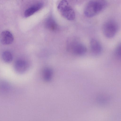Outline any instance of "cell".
Returning a JSON list of instances; mask_svg holds the SVG:
<instances>
[{"mask_svg": "<svg viewBox=\"0 0 121 121\" xmlns=\"http://www.w3.org/2000/svg\"><path fill=\"white\" fill-rule=\"evenodd\" d=\"M107 5V2L105 0H90L85 7L84 10V14L87 17H93L103 10Z\"/></svg>", "mask_w": 121, "mask_h": 121, "instance_id": "6da1fadb", "label": "cell"}, {"mask_svg": "<svg viewBox=\"0 0 121 121\" xmlns=\"http://www.w3.org/2000/svg\"><path fill=\"white\" fill-rule=\"evenodd\" d=\"M57 9L62 15L66 19L70 21L74 19V11L67 1H61L58 5Z\"/></svg>", "mask_w": 121, "mask_h": 121, "instance_id": "7a4b0ae2", "label": "cell"}, {"mask_svg": "<svg viewBox=\"0 0 121 121\" xmlns=\"http://www.w3.org/2000/svg\"><path fill=\"white\" fill-rule=\"evenodd\" d=\"M118 26L116 22L112 20H109L104 23L102 27L103 33L107 38L113 37L117 33Z\"/></svg>", "mask_w": 121, "mask_h": 121, "instance_id": "3957f363", "label": "cell"}, {"mask_svg": "<svg viewBox=\"0 0 121 121\" xmlns=\"http://www.w3.org/2000/svg\"><path fill=\"white\" fill-rule=\"evenodd\" d=\"M68 45V50L70 52L78 55H82L86 52L87 48L83 44L75 40L71 41Z\"/></svg>", "mask_w": 121, "mask_h": 121, "instance_id": "277c9868", "label": "cell"}, {"mask_svg": "<svg viewBox=\"0 0 121 121\" xmlns=\"http://www.w3.org/2000/svg\"><path fill=\"white\" fill-rule=\"evenodd\" d=\"M1 43L4 45H9L12 43L14 38L12 34L9 31L5 30L3 31L0 35Z\"/></svg>", "mask_w": 121, "mask_h": 121, "instance_id": "5b68a950", "label": "cell"}, {"mask_svg": "<svg viewBox=\"0 0 121 121\" xmlns=\"http://www.w3.org/2000/svg\"><path fill=\"white\" fill-rule=\"evenodd\" d=\"M14 67L15 71L17 73H22L26 71L28 67V64L26 61L19 60L16 61Z\"/></svg>", "mask_w": 121, "mask_h": 121, "instance_id": "8992f818", "label": "cell"}, {"mask_svg": "<svg viewBox=\"0 0 121 121\" xmlns=\"http://www.w3.org/2000/svg\"><path fill=\"white\" fill-rule=\"evenodd\" d=\"M90 46L91 51L93 54L98 55L101 52L102 50L101 45L96 39H92L91 40Z\"/></svg>", "mask_w": 121, "mask_h": 121, "instance_id": "52a82bcc", "label": "cell"}, {"mask_svg": "<svg viewBox=\"0 0 121 121\" xmlns=\"http://www.w3.org/2000/svg\"><path fill=\"white\" fill-rule=\"evenodd\" d=\"M43 6V4L41 3H38L31 6L25 11L24 13L25 17H28L32 15L40 10Z\"/></svg>", "mask_w": 121, "mask_h": 121, "instance_id": "ba28073f", "label": "cell"}, {"mask_svg": "<svg viewBox=\"0 0 121 121\" xmlns=\"http://www.w3.org/2000/svg\"><path fill=\"white\" fill-rule=\"evenodd\" d=\"M45 25L46 27L52 31L56 30L57 28V26L55 21L51 18H49L46 20Z\"/></svg>", "mask_w": 121, "mask_h": 121, "instance_id": "9c48e42d", "label": "cell"}, {"mask_svg": "<svg viewBox=\"0 0 121 121\" xmlns=\"http://www.w3.org/2000/svg\"><path fill=\"white\" fill-rule=\"evenodd\" d=\"M43 78L45 81L49 82L51 79L52 75V69L49 68H45L43 71Z\"/></svg>", "mask_w": 121, "mask_h": 121, "instance_id": "30bf717a", "label": "cell"}, {"mask_svg": "<svg viewBox=\"0 0 121 121\" xmlns=\"http://www.w3.org/2000/svg\"><path fill=\"white\" fill-rule=\"evenodd\" d=\"M2 58L3 60L5 62L10 63L13 60V56L11 53L8 51L4 52L2 54Z\"/></svg>", "mask_w": 121, "mask_h": 121, "instance_id": "8fae6325", "label": "cell"}, {"mask_svg": "<svg viewBox=\"0 0 121 121\" xmlns=\"http://www.w3.org/2000/svg\"><path fill=\"white\" fill-rule=\"evenodd\" d=\"M116 56L118 58H121V44H119L117 47L115 52Z\"/></svg>", "mask_w": 121, "mask_h": 121, "instance_id": "7c38bea8", "label": "cell"}]
</instances>
